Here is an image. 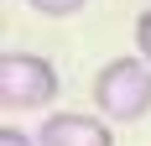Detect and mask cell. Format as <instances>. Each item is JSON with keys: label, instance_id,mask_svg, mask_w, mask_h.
<instances>
[{"label": "cell", "instance_id": "obj_1", "mask_svg": "<svg viewBox=\"0 0 151 146\" xmlns=\"http://www.w3.org/2000/svg\"><path fill=\"white\" fill-rule=\"evenodd\" d=\"M94 104L104 120H146L151 115V63L146 58H109L94 73Z\"/></svg>", "mask_w": 151, "mask_h": 146}, {"label": "cell", "instance_id": "obj_2", "mask_svg": "<svg viewBox=\"0 0 151 146\" xmlns=\"http://www.w3.org/2000/svg\"><path fill=\"white\" fill-rule=\"evenodd\" d=\"M58 99V68L42 52H0V110L31 115Z\"/></svg>", "mask_w": 151, "mask_h": 146}, {"label": "cell", "instance_id": "obj_3", "mask_svg": "<svg viewBox=\"0 0 151 146\" xmlns=\"http://www.w3.org/2000/svg\"><path fill=\"white\" fill-rule=\"evenodd\" d=\"M37 146H115V136H109L104 120H94V115L58 110V115H47V120H42Z\"/></svg>", "mask_w": 151, "mask_h": 146}, {"label": "cell", "instance_id": "obj_4", "mask_svg": "<svg viewBox=\"0 0 151 146\" xmlns=\"http://www.w3.org/2000/svg\"><path fill=\"white\" fill-rule=\"evenodd\" d=\"M26 5H31L37 16H52V21H63V16H78L89 0H26Z\"/></svg>", "mask_w": 151, "mask_h": 146}, {"label": "cell", "instance_id": "obj_5", "mask_svg": "<svg viewBox=\"0 0 151 146\" xmlns=\"http://www.w3.org/2000/svg\"><path fill=\"white\" fill-rule=\"evenodd\" d=\"M136 58H146V63H151V11H141V16H136Z\"/></svg>", "mask_w": 151, "mask_h": 146}, {"label": "cell", "instance_id": "obj_6", "mask_svg": "<svg viewBox=\"0 0 151 146\" xmlns=\"http://www.w3.org/2000/svg\"><path fill=\"white\" fill-rule=\"evenodd\" d=\"M0 146H37L26 131H16V125H0Z\"/></svg>", "mask_w": 151, "mask_h": 146}]
</instances>
